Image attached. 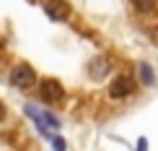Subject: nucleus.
I'll list each match as a JSON object with an SVG mask.
<instances>
[{"label":"nucleus","mask_w":158,"mask_h":151,"mask_svg":"<svg viewBox=\"0 0 158 151\" xmlns=\"http://www.w3.org/2000/svg\"><path fill=\"white\" fill-rule=\"evenodd\" d=\"M10 83L16 89H31L36 83V73H34V68L31 65H26V63H18L16 68H10Z\"/></svg>","instance_id":"f257e3e1"},{"label":"nucleus","mask_w":158,"mask_h":151,"mask_svg":"<svg viewBox=\"0 0 158 151\" xmlns=\"http://www.w3.org/2000/svg\"><path fill=\"white\" fill-rule=\"evenodd\" d=\"M39 96H42L44 102H49V104H57L65 96V89H62L60 81H55V78H44V81L39 83Z\"/></svg>","instance_id":"f03ea898"},{"label":"nucleus","mask_w":158,"mask_h":151,"mask_svg":"<svg viewBox=\"0 0 158 151\" xmlns=\"http://www.w3.org/2000/svg\"><path fill=\"white\" fill-rule=\"evenodd\" d=\"M135 91V81L130 76H117L114 81L109 83V96L111 99H122V96H130Z\"/></svg>","instance_id":"7ed1b4c3"},{"label":"nucleus","mask_w":158,"mask_h":151,"mask_svg":"<svg viewBox=\"0 0 158 151\" xmlns=\"http://www.w3.org/2000/svg\"><path fill=\"white\" fill-rule=\"evenodd\" d=\"M44 13H47L52 21H65L70 16V5L65 0H47L44 3Z\"/></svg>","instance_id":"20e7f679"},{"label":"nucleus","mask_w":158,"mask_h":151,"mask_svg":"<svg viewBox=\"0 0 158 151\" xmlns=\"http://www.w3.org/2000/svg\"><path fill=\"white\" fill-rule=\"evenodd\" d=\"M132 8L137 13H145V16H150V13L158 11V0H132Z\"/></svg>","instance_id":"39448f33"},{"label":"nucleus","mask_w":158,"mask_h":151,"mask_svg":"<svg viewBox=\"0 0 158 151\" xmlns=\"http://www.w3.org/2000/svg\"><path fill=\"white\" fill-rule=\"evenodd\" d=\"M106 73H109V63L104 60V57H98V60L91 63V78H96V81H98V78H104Z\"/></svg>","instance_id":"423d86ee"},{"label":"nucleus","mask_w":158,"mask_h":151,"mask_svg":"<svg viewBox=\"0 0 158 151\" xmlns=\"http://www.w3.org/2000/svg\"><path fill=\"white\" fill-rule=\"evenodd\" d=\"M137 76H140V81H143V83H148V86L156 81V76H153V68H150V65H145V63H143L140 68H137Z\"/></svg>","instance_id":"0eeeda50"},{"label":"nucleus","mask_w":158,"mask_h":151,"mask_svg":"<svg viewBox=\"0 0 158 151\" xmlns=\"http://www.w3.org/2000/svg\"><path fill=\"white\" fill-rule=\"evenodd\" d=\"M52 143H55V149H65V146H68V143H65L62 138H55V141H52Z\"/></svg>","instance_id":"6e6552de"},{"label":"nucleus","mask_w":158,"mask_h":151,"mask_svg":"<svg viewBox=\"0 0 158 151\" xmlns=\"http://www.w3.org/2000/svg\"><path fill=\"white\" fill-rule=\"evenodd\" d=\"M3 117H5V104L0 102V120H3Z\"/></svg>","instance_id":"1a4fd4ad"}]
</instances>
